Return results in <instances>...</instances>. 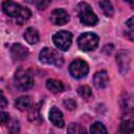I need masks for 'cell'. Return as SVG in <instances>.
<instances>
[{
  "instance_id": "5bb4252c",
  "label": "cell",
  "mask_w": 134,
  "mask_h": 134,
  "mask_svg": "<svg viewBox=\"0 0 134 134\" xmlns=\"http://www.w3.org/2000/svg\"><path fill=\"white\" fill-rule=\"evenodd\" d=\"M32 102H31V97L28 95H24V96H20L19 98L16 99L15 102V106L17 109H19L20 111H24L30 108Z\"/></svg>"
},
{
  "instance_id": "ba28073f",
  "label": "cell",
  "mask_w": 134,
  "mask_h": 134,
  "mask_svg": "<svg viewBox=\"0 0 134 134\" xmlns=\"http://www.w3.org/2000/svg\"><path fill=\"white\" fill-rule=\"evenodd\" d=\"M50 21L54 25H64L69 21V15L68 13L63 8H55L50 14Z\"/></svg>"
},
{
  "instance_id": "52a82bcc",
  "label": "cell",
  "mask_w": 134,
  "mask_h": 134,
  "mask_svg": "<svg viewBox=\"0 0 134 134\" xmlns=\"http://www.w3.org/2000/svg\"><path fill=\"white\" fill-rule=\"evenodd\" d=\"M68 71L70 73V75L74 79H82L85 77L88 72H89V66L87 64V62H85L84 60L81 59H75L74 61H72L69 65Z\"/></svg>"
},
{
  "instance_id": "277c9868",
  "label": "cell",
  "mask_w": 134,
  "mask_h": 134,
  "mask_svg": "<svg viewBox=\"0 0 134 134\" xmlns=\"http://www.w3.org/2000/svg\"><path fill=\"white\" fill-rule=\"evenodd\" d=\"M14 81H15L16 87L22 91L30 89L35 84V80L32 77L31 73L28 70L21 69V68L16 71Z\"/></svg>"
},
{
  "instance_id": "5b68a950",
  "label": "cell",
  "mask_w": 134,
  "mask_h": 134,
  "mask_svg": "<svg viewBox=\"0 0 134 134\" xmlns=\"http://www.w3.org/2000/svg\"><path fill=\"white\" fill-rule=\"evenodd\" d=\"M98 36L94 32H84L77 39V45L83 51H92L98 45Z\"/></svg>"
},
{
  "instance_id": "ffe728a7",
  "label": "cell",
  "mask_w": 134,
  "mask_h": 134,
  "mask_svg": "<svg viewBox=\"0 0 134 134\" xmlns=\"http://www.w3.org/2000/svg\"><path fill=\"white\" fill-rule=\"evenodd\" d=\"M77 93H79L80 96H82V97L85 98V99H88V98H90V97L92 96V90L90 89V87H88V86H86V85L79 87Z\"/></svg>"
},
{
  "instance_id": "484cf974",
  "label": "cell",
  "mask_w": 134,
  "mask_h": 134,
  "mask_svg": "<svg viewBox=\"0 0 134 134\" xmlns=\"http://www.w3.org/2000/svg\"><path fill=\"white\" fill-rule=\"evenodd\" d=\"M6 106H7V99L0 90V108H5Z\"/></svg>"
},
{
  "instance_id": "7402d4cb",
  "label": "cell",
  "mask_w": 134,
  "mask_h": 134,
  "mask_svg": "<svg viewBox=\"0 0 134 134\" xmlns=\"http://www.w3.org/2000/svg\"><path fill=\"white\" fill-rule=\"evenodd\" d=\"M126 26H127V30H126V35L128 36V38L130 39V41H133V35H134V27H133V17H131L127 22H126Z\"/></svg>"
},
{
  "instance_id": "4316f807",
  "label": "cell",
  "mask_w": 134,
  "mask_h": 134,
  "mask_svg": "<svg viewBox=\"0 0 134 134\" xmlns=\"http://www.w3.org/2000/svg\"><path fill=\"white\" fill-rule=\"evenodd\" d=\"M125 1H127V2H129L131 5H133V2H134V0H125Z\"/></svg>"
},
{
  "instance_id": "9a60e30c",
  "label": "cell",
  "mask_w": 134,
  "mask_h": 134,
  "mask_svg": "<svg viewBox=\"0 0 134 134\" xmlns=\"http://www.w3.org/2000/svg\"><path fill=\"white\" fill-rule=\"evenodd\" d=\"M23 37L26 40V42H28L29 44H36L39 42V32L37 29H35L32 27H28L25 30Z\"/></svg>"
},
{
  "instance_id": "8992f818",
  "label": "cell",
  "mask_w": 134,
  "mask_h": 134,
  "mask_svg": "<svg viewBox=\"0 0 134 134\" xmlns=\"http://www.w3.org/2000/svg\"><path fill=\"white\" fill-rule=\"evenodd\" d=\"M52 42L59 50L66 51L69 49L72 42V34L67 30H60L52 37Z\"/></svg>"
},
{
  "instance_id": "3957f363",
  "label": "cell",
  "mask_w": 134,
  "mask_h": 134,
  "mask_svg": "<svg viewBox=\"0 0 134 134\" xmlns=\"http://www.w3.org/2000/svg\"><path fill=\"white\" fill-rule=\"evenodd\" d=\"M39 59L44 64L53 65L57 67H61L64 62L62 54L58 50L50 48V47H44L40 52Z\"/></svg>"
},
{
  "instance_id": "44dd1931",
  "label": "cell",
  "mask_w": 134,
  "mask_h": 134,
  "mask_svg": "<svg viewBox=\"0 0 134 134\" xmlns=\"http://www.w3.org/2000/svg\"><path fill=\"white\" fill-rule=\"evenodd\" d=\"M30 111H29V114H28V117H29V120L30 121H37V120H41L40 118V114H39V107L38 106H34L31 107L30 106Z\"/></svg>"
},
{
  "instance_id": "e0dca14e",
  "label": "cell",
  "mask_w": 134,
  "mask_h": 134,
  "mask_svg": "<svg viewBox=\"0 0 134 134\" xmlns=\"http://www.w3.org/2000/svg\"><path fill=\"white\" fill-rule=\"evenodd\" d=\"M133 121L131 119L124 120L119 126V132L120 133H132L133 132Z\"/></svg>"
},
{
  "instance_id": "7a4b0ae2",
  "label": "cell",
  "mask_w": 134,
  "mask_h": 134,
  "mask_svg": "<svg viewBox=\"0 0 134 134\" xmlns=\"http://www.w3.org/2000/svg\"><path fill=\"white\" fill-rule=\"evenodd\" d=\"M77 16L80 21L84 24V25H88V26H93L98 22V18L97 16L93 13L91 6L86 3V2H81L77 7Z\"/></svg>"
},
{
  "instance_id": "2e32d148",
  "label": "cell",
  "mask_w": 134,
  "mask_h": 134,
  "mask_svg": "<svg viewBox=\"0 0 134 134\" xmlns=\"http://www.w3.org/2000/svg\"><path fill=\"white\" fill-rule=\"evenodd\" d=\"M99 5L102 7V10L104 12V14L107 17H112L113 16L114 9H113V6H112V4H111V2L109 0H103L99 3Z\"/></svg>"
},
{
  "instance_id": "d4e9b609",
  "label": "cell",
  "mask_w": 134,
  "mask_h": 134,
  "mask_svg": "<svg viewBox=\"0 0 134 134\" xmlns=\"http://www.w3.org/2000/svg\"><path fill=\"white\" fill-rule=\"evenodd\" d=\"M9 120V114L0 111V125H4Z\"/></svg>"
},
{
  "instance_id": "4fadbf2b",
  "label": "cell",
  "mask_w": 134,
  "mask_h": 134,
  "mask_svg": "<svg viewBox=\"0 0 134 134\" xmlns=\"http://www.w3.org/2000/svg\"><path fill=\"white\" fill-rule=\"evenodd\" d=\"M46 87L48 90H50L51 92L53 93H60L62 92L65 87H64V84L59 81V80H54V79H49L46 81Z\"/></svg>"
},
{
  "instance_id": "6da1fadb",
  "label": "cell",
  "mask_w": 134,
  "mask_h": 134,
  "mask_svg": "<svg viewBox=\"0 0 134 134\" xmlns=\"http://www.w3.org/2000/svg\"><path fill=\"white\" fill-rule=\"evenodd\" d=\"M2 8L7 16L16 18L19 24L24 23L31 16V13L27 7H22L12 0H4L2 3Z\"/></svg>"
},
{
  "instance_id": "ac0fdd59",
  "label": "cell",
  "mask_w": 134,
  "mask_h": 134,
  "mask_svg": "<svg viewBox=\"0 0 134 134\" xmlns=\"http://www.w3.org/2000/svg\"><path fill=\"white\" fill-rule=\"evenodd\" d=\"M90 132L91 133H94V134H102V133H107V129H106V127L102 122L96 121V122H94V124L91 125Z\"/></svg>"
},
{
  "instance_id": "8fae6325",
  "label": "cell",
  "mask_w": 134,
  "mask_h": 134,
  "mask_svg": "<svg viewBox=\"0 0 134 134\" xmlns=\"http://www.w3.org/2000/svg\"><path fill=\"white\" fill-rule=\"evenodd\" d=\"M49 120L53 124V126H55L58 128H63L65 126L63 113L57 107H52L50 109V111H49Z\"/></svg>"
},
{
  "instance_id": "7c38bea8",
  "label": "cell",
  "mask_w": 134,
  "mask_h": 134,
  "mask_svg": "<svg viewBox=\"0 0 134 134\" xmlns=\"http://www.w3.org/2000/svg\"><path fill=\"white\" fill-rule=\"evenodd\" d=\"M109 83V76L107 71L105 70H100L97 71L94 76H93V84L97 89H103L105 88Z\"/></svg>"
},
{
  "instance_id": "d6986e66",
  "label": "cell",
  "mask_w": 134,
  "mask_h": 134,
  "mask_svg": "<svg viewBox=\"0 0 134 134\" xmlns=\"http://www.w3.org/2000/svg\"><path fill=\"white\" fill-rule=\"evenodd\" d=\"M67 132L70 134H79V133H85L86 130L81 125L75 124V122H71L67 128Z\"/></svg>"
},
{
  "instance_id": "603a6c76",
  "label": "cell",
  "mask_w": 134,
  "mask_h": 134,
  "mask_svg": "<svg viewBox=\"0 0 134 134\" xmlns=\"http://www.w3.org/2000/svg\"><path fill=\"white\" fill-rule=\"evenodd\" d=\"M64 106H65L68 110L72 111V110H74V109L76 108V102H75L74 99H72V98H67V99L64 100Z\"/></svg>"
},
{
  "instance_id": "30bf717a",
  "label": "cell",
  "mask_w": 134,
  "mask_h": 134,
  "mask_svg": "<svg viewBox=\"0 0 134 134\" xmlns=\"http://www.w3.org/2000/svg\"><path fill=\"white\" fill-rule=\"evenodd\" d=\"M10 53H12V58L14 59V61H22L24 59H26L28 57V49L23 46L22 44H14L10 48Z\"/></svg>"
},
{
  "instance_id": "cb8c5ba5",
  "label": "cell",
  "mask_w": 134,
  "mask_h": 134,
  "mask_svg": "<svg viewBox=\"0 0 134 134\" xmlns=\"http://www.w3.org/2000/svg\"><path fill=\"white\" fill-rule=\"evenodd\" d=\"M51 0H36V5L39 9H45L49 4Z\"/></svg>"
},
{
  "instance_id": "9c48e42d",
  "label": "cell",
  "mask_w": 134,
  "mask_h": 134,
  "mask_svg": "<svg viewBox=\"0 0 134 134\" xmlns=\"http://www.w3.org/2000/svg\"><path fill=\"white\" fill-rule=\"evenodd\" d=\"M130 62H131V57L128 51L121 50L117 53L116 55V63L118 65L119 71L122 74H126L130 68Z\"/></svg>"
}]
</instances>
